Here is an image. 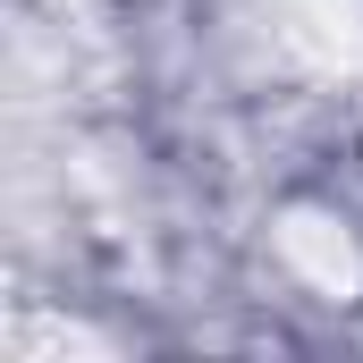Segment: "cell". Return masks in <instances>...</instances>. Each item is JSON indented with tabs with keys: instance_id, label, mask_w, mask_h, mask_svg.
I'll return each instance as SVG.
<instances>
[{
	"instance_id": "3957f363",
	"label": "cell",
	"mask_w": 363,
	"mask_h": 363,
	"mask_svg": "<svg viewBox=\"0 0 363 363\" xmlns=\"http://www.w3.org/2000/svg\"><path fill=\"white\" fill-rule=\"evenodd\" d=\"M0 347H9V363H43V355H110L93 330H77V321H34V313H26V321H9V338H0Z\"/></svg>"
},
{
	"instance_id": "6da1fadb",
	"label": "cell",
	"mask_w": 363,
	"mask_h": 363,
	"mask_svg": "<svg viewBox=\"0 0 363 363\" xmlns=\"http://www.w3.org/2000/svg\"><path fill=\"white\" fill-rule=\"evenodd\" d=\"M271 34L313 77H355L363 68V0H271Z\"/></svg>"
},
{
	"instance_id": "7a4b0ae2",
	"label": "cell",
	"mask_w": 363,
	"mask_h": 363,
	"mask_svg": "<svg viewBox=\"0 0 363 363\" xmlns=\"http://www.w3.org/2000/svg\"><path fill=\"white\" fill-rule=\"evenodd\" d=\"M279 262L304 279L313 296H330V304H347V296H363V254L355 237L330 220V211H313V203H296V211H279Z\"/></svg>"
}]
</instances>
